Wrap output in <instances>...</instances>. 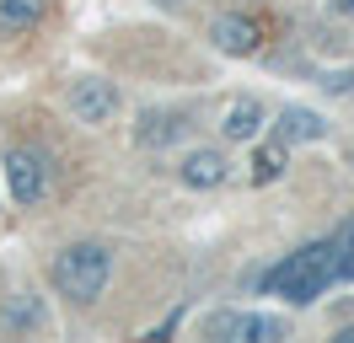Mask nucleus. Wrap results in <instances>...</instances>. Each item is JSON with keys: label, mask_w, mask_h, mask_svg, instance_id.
Masks as SVG:
<instances>
[{"label": "nucleus", "mask_w": 354, "mask_h": 343, "mask_svg": "<svg viewBox=\"0 0 354 343\" xmlns=\"http://www.w3.org/2000/svg\"><path fill=\"white\" fill-rule=\"evenodd\" d=\"M349 161H354V156H349Z\"/></svg>", "instance_id": "nucleus-18"}, {"label": "nucleus", "mask_w": 354, "mask_h": 343, "mask_svg": "<svg viewBox=\"0 0 354 343\" xmlns=\"http://www.w3.org/2000/svg\"><path fill=\"white\" fill-rule=\"evenodd\" d=\"M328 91H354V70H338V75H322Z\"/></svg>", "instance_id": "nucleus-14"}, {"label": "nucleus", "mask_w": 354, "mask_h": 343, "mask_svg": "<svg viewBox=\"0 0 354 343\" xmlns=\"http://www.w3.org/2000/svg\"><path fill=\"white\" fill-rule=\"evenodd\" d=\"M338 274H344V236H333V241H306L301 252H285L263 274V290L279 295L285 306H311Z\"/></svg>", "instance_id": "nucleus-1"}, {"label": "nucleus", "mask_w": 354, "mask_h": 343, "mask_svg": "<svg viewBox=\"0 0 354 343\" xmlns=\"http://www.w3.org/2000/svg\"><path fill=\"white\" fill-rule=\"evenodd\" d=\"M48 279H54V290L70 300H97L102 290H108L113 279V252L102 247V241H75V247H65V252L54 257V268H48Z\"/></svg>", "instance_id": "nucleus-2"}, {"label": "nucleus", "mask_w": 354, "mask_h": 343, "mask_svg": "<svg viewBox=\"0 0 354 343\" xmlns=\"http://www.w3.org/2000/svg\"><path fill=\"white\" fill-rule=\"evenodd\" d=\"M285 150L290 145H263L258 156H252V183H274L279 172H285Z\"/></svg>", "instance_id": "nucleus-12"}, {"label": "nucleus", "mask_w": 354, "mask_h": 343, "mask_svg": "<svg viewBox=\"0 0 354 343\" xmlns=\"http://www.w3.org/2000/svg\"><path fill=\"white\" fill-rule=\"evenodd\" d=\"M344 274L354 279V225H349V231H344Z\"/></svg>", "instance_id": "nucleus-15"}, {"label": "nucleus", "mask_w": 354, "mask_h": 343, "mask_svg": "<svg viewBox=\"0 0 354 343\" xmlns=\"http://www.w3.org/2000/svg\"><path fill=\"white\" fill-rule=\"evenodd\" d=\"M204 338H215V343H274V338H290V327H285V317L225 306L215 317H204Z\"/></svg>", "instance_id": "nucleus-3"}, {"label": "nucleus", "mask_w": 354, "mask_h": 343, "mask_svg": "<svg viewBox=\"0 0 354 343\" xmlns=\"http://www.w3.org/2000/svg\"><path fill=\"white\" fill-rule=\"evenodd\" d=\"M0 177H6V193L17 198V204H38L48 188V156L32 145H11L6 150V167H0Z\"/></svg>", "instance_id": "nucleus-4"}, {"label": "nucleus", "mask_w": 354, "mask_h": 343, "mask_svg": "<svg viewBox=\"0 0 354 343\" xmlns=\"http://www.w3.org/2000/svg\"><path fill=\"white\" fill-rule=\"evenodd\" d=\"M274 129H279V145H311V140L328 134V124H322L311 107H279Z\"/></svg>", "instance_id": "nucleus-9"}, {"label": "nucleus", "mask_w": 354, "mask_h": 343, "mask_svg": "<svg viewBox=\"0 0 354 343\" xmlns=\"http://www.w3.org/2000/svg\"><path fill=\"white\" fill-rule=\"evenodd\" d=\"M338 11H344V17H354V0H338Z\"/></svg>", "instance_id": "nucleus-16"}, {"label": "nucleus", "mask_w": 354, "mask_h": 343, "mask_svg": "<svg viewBox=\"0 0 354 343\" xmlns=\"http://www.w3.org/2000/svg\"><path fill=\"white\" fill-rule=\"evenodd\" d=\"M44 17V0H0V33H27Z\"/></svg>", "instance_id": "nucleus-11"}, {"label": "nucleus", "mask_w": 354, "mask_h": 343, "mask_svg": "<svg viewBox=\"0 0 354 343\" xmlns=\"http://www.w3.org/2000/svg\"><path fill=\"white\" fill-rule=\"evenodd\" d=\"M70 113L81 118V124H108L113 113H118V86L102 81V75H81V81L70 86Z\"/></svg>", "instance_id": "nucleus-5"}, {"label": "nucleus", "mask_w": 354, "mask_h": 343, "mask_svg": "<svg viewBox=\"0 0 354 343\" xmlns=\"http://www.w3.org/2000/svg\"><path fill=\"white\" fill-rule=\"evenodd\" d=\"M38 322H44V306H38V300H17L11 317H6V327H38Z\"/></svg>", "instance_id": "nucleus-13"}, {"label": "nucleus", "mask_w": 354, "mask_h": 343, "mask_svg": "<svg viewBox=\"0 0 354 343\" xmlns=\"http://www.w3.org/2000/svg\"><path fill=\"white\" fill-rule=\"evenodd\" d=\"M338 343H354V327H344V333H338Z\"/></svg>", "instance_id": "nucleus-17"}, {"label": "nucleus", "mask_w": 354, "mask_h": 343, "mask_svg": "<svg viewBox=\"0 0 354 343\" xmlns=\"http://www.w3.org/2000/svg\"><path fill=\"white\" fill-rule=\"evenodd\" d=\"M263 102L258 97H242V102H231L225 107V118H221V134L231 140V145H252L258 134H263Z\"/></svg>", "instance_id": "nucleus-8"}, {"label": "nucleus", "mask_w": 354, "mask_h": 343, "mask_svg": "<svg viewBox=\"0 0 354 343\" xmlns=\"http://www.w3.org/2000/svg\"><path fill=\"white\" fill-rule=\"evenodd\" d=\"M177 134H183V113H140V145L145 150H161V145H172Z\"/></svg>", "instance_id": "nucleus-10"}, {"label": "nucleus", "mask_w": 354, "mask_h": 343, "mask_svg": "<svg viewBox=\"0 0 354 343\" xmlns=\"http://www.w3.org/2000/svg\"><path fill=\"white\" fill-rule=\"evenodd\" d=\"M209 43H215L221 54H231V59H252V54L263 48V27L252 17H236V11H231V17L209 21Z\"/></svg>", "instance_id": "nucleus-6"}, {"label": "nucleus", "mask_w": 354, "mask_h": 343, "mask_svg": "<svg viewBox=\"0 0 354 343\" xmlns=\"http://www.w3.org/2000/svg\"><path fill=\"white\" fill-rule=\"evenodd\" d=\"M225 156L221 150H209V145H199V150H188V156H183V167H177V177H183V183H188V188L194 193H209V188H221L225 183Z\"/></svg>", "instance_id": "nucleus-7"}]
</instances>
